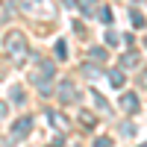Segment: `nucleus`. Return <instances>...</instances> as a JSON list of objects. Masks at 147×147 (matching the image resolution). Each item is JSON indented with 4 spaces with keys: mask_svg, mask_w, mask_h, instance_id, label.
<instances>
[{
    "mask_svg": "<svg viewBox=\"0 0 147 147\" xmlns=\"http://www.w3.org/2000/svg\"><path fill=\"white\" fill-rule=\"evenodd\" d=\"M6 50L12 53V59H15V62H24V59H27V44H24V32H9L6 35Z\"/></svg>",
    "mask_w": 147,
    "mask_h": 147,
    "instance_id": "f257e3e1",
    "label": "nucleus"
},
{
    "mask_svg": "<svg viewBox=\"0 0 147 147\" xmlns=\"http://www.w3.org/2000/svg\"><path fill=\"white\" fill-rule=\"evenodd\" d=\"M30 129H32V118H30V115H24V118L18 121V124L12 127V136H9V141H21V138L27 136Z\"/></svg>",
    "mask_w": 147,
    "mask_h": 147,
    "instance_id": "f03ea898",
    "label": "nucleus"
},
{
    "mask_svg": "<svg viewBox=\"0 0 147 147\" xmlns=\"http://www.w3.org/2000/svg\"><path fill=\"white\" fill-rule=\"evenodd\" d=\"M50 74H53V65H50V62H41V65H38V71L30 74V80H32L35 85H44V77H50ZM44 88H47V85H44Z\"/></svg>",
    "mask_w": 147,
    "mask_h": 147,
    "instance_id": "7ed1b4c3",
    "label": "nucleus"
},
{
    "mask_svg": "<svg viewBox=\"0 0 147 147\" xmlns=\"http://www.w3.org/2000/svg\"><path fill=\"white\" fill-rule=\"evenodd\" d=\"M74 97H80V94H74V82L65 80L62 85H59V100H62V103H71Z\"/></svg>",
    "mask_w": 147,
    "mask_h": 147,
    "instance_id": "20e7f679",
    "label": "nucleus"
},
{
    "mask_svg": "<svg viewBox=\"0 0 147 147\" xmlns=\"http://www.w3.org/2000/svg\"><path fill=\"white\" fill-rule=\"evenodd\" d=\"M121 106H124V109H127V112H129V115H136V112H138V97L127 91L124 97H121Z\"/></svg>",
    "mask_w": 147,
    "mask_h": 147,
    "instance_id": "39448f33",
    "label": "nucleus"
},
{
    "mask_svg": "<svg viewBox=\"0 0 147 147\" xmlns=\"http://www.w3.org/2000/svg\"><path fill=\"white\" fill-rule=\"evenodd\" d=\"M47 121H50V124H56L59 129H68V121L59 118V112H47Z\"/></svg>",
    "mask_w": 147,
    "mask_h": 147,
    "instance_id": "423d86ee",
    "label": "nucleus"
},
{
    "mask_svg": "<svg viewBox=\"0 0 147 147\" xmlns=\"http://www.w3.org/2000/svg\"><path fill=\"white\" fill-rule=\"evenodd\" d=\"M109 82H112L115 88H121V85H124V74H121V71H112V74H109Z\"/></svg>",
    "mask_w": 147,
    "mask_h": 147,
    "instance_id": "0eeeda50",
    "label": "nucleus"
},
{
    "mask_svg": "<svg viewBox=\"0 0 147 147\" xmlns=\"http://www.w3.org/2000/svg\"><path fill=\"white\" fill-rule=\"evenodd\" d=\"M124 62H127V65H136V62H138V56H136V53H127L124 59H121V65H124Z\"/></svg>",
    "mask_w": 147,
    "mask_h": 147,
    "instance_id": "6e6552de",
    "label": "nucleus"
},
{
    "mask_svg": "<svg viewBox=\"0 0 147 147\" xmlns=\"http://www.w3.org/2000/svg\"><path fill=\"white\" fill-rule=\"evenodd\" d=\"M56 56H59V59H65V56H68V50H65V41H59V44H56Z\"/></svg>",
    "mask_w": 147,
    "mask_h": 147,
    "instance_id": "1a4fd4ad",
    "label": "nucleus"
},
{
    "mask_svg": "<svg viewBox=\"0 0 147 147\" xmlns=\"http://www.w3.org/2000/svg\"><path fill=\"white\" fill-rule=\"evenodd\" d=\"M132 24H136V27H144V18L138 15V12H132Z\"/></svg>",
    "mask_w": 147,
    "mask_h": 147,
    "instance_id": "9d476101",
    "label": "nucleus"
},
{
    "mask_svg": "<svg viewBox=\"0 0 147 147\" xmlns=\"http://www.w3.org/2000/svg\"><path fill=\"white\" fill-rule=\"evenodd\" d=\"M100 18H103V24H112V12L103 9V12H100Z\"/></svg>",
    "mask_w": 147,
    "mask_h": 147,
    "instance_id": "9b49d317",
    "label": "nucleus"
},
{
    "mask_svg": "<svg viewBox=\"0 0 147 147\" xmlns=\"http://www.w3.org/2000/svg\"><path fill=\"white\" fill-rule=\"evenodd\" d=\"M94 147H112V141H109V138H97Z\"/></svg>",
    "mask_w": 147,
    "mask_h": 147,
    "instance_id": "f8f14e48",
    "label": "nucleus"
},
{
    "mask_svg": "<svg viewBox=\"0 0 147 147\" xmlns=\"http://www.w3.org/2000/svg\"><path fill=\"white\" fill-rule=\"evenodd\" d=\"M91 56H94V59H100V62H103V59H106V50H91Z\"/></svg>",
    "mask_w": 147,
    "mask_h": 147,
    "instance_id": "ddd939ff",
    "label": "nucleus"
},
{
    "mask_svg": "<svg viewBox=\"0 0 147 147\" xmlns=\"http://www.w3.org/2000/svg\"><path fill=\"white\" fill-rule=\"evenodd\" d=\"M3 115H9V106H6V103H0V118H3Z\"/></svg>",
    "mask_w": 147,
    "mask_h": 147,
    "instance_id": "4468645a",
    "label": "nucleus"
}]
</instances>
